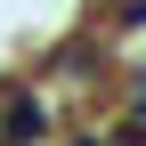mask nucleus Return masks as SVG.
I'll return each mask as SVG.
<instances>
[{
    "label": "nucleus",
    "instance_id": "1",
    "mask_svg": "<svg viewBox=\"0 0 146 146\" xmlns=\"http://www.w3.org/2000/svg\"><path fill=\"white\" fill-rule=\"evenodd\" d=\"M41 130H49V106H41V98H16L8 122H0V138H8V146H33Z\"/></svg>",
    "mask_w": 146,
    "mask_h": 146
},
{
    "label": "nucleus",
    "instance_id": "2",
    "mask_svg": "<svg viewBox=\"0 0 146 146\" xmlns=\"http://www.w3.org/2000/svg\"><path fill=\"white\" fill-rule=\"evenodd\" d=\"M130 122H138V130H146V98H138V114H130Z\"/></svg>",
    "mask_w": 146,
    "mask_h": 146
}]
</instances>
